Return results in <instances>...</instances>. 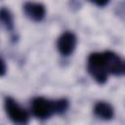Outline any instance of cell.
Returning <instances> with one entry per match:
<instances>
[{
	"label": "cell",
	"instance_id": "6da1fadb",
	"mask_svg": "<svg viewBox=\"0 0 125 125\" xmlns=\"http://www.w3.org/2000/svg\"><path fill=\"white\" fill-rule=\"evenodd\" d=\"M87 69L91 76L100 84L105 83L107 79V66L104 53H93L88 58Z\"/></svg>",
	"mask_w": 125,
	"mask_h": 125
},
{
	"label": "cell",
	"instance_id": "7a4b0ae2",
	"mask_svg": "<svg viewBox=\"0 0 125 125\" xmlns=\"http://www.w3.org/2000/svg\"><path fill=\"white\" fill-rule=\"evenodd\" d=\"M5 108L9 118L16 124L25 125L28 121V113L14 99L7 97L5 99Z\"/></svg>",
	"mask_w": 125,
	"mask_h": 125
},
{
	"label": "cell",
	"instance_id": "3957f363",
	"mask_svg": "<svg viewBox=\"0 0 125 125\" xmlns=\"http://www.w3.org/2000/svg\"><path fill=\"white\" fill-rule=\"evenodd\" d=\"M32 113L40 119H46L55 112V101L47 100L43 97H37L31 103Z\"/></svg>",
	"mask_w": 125,
	"mask_h": 125
},
{
	"label": "cell",
	"instance_id": "277c9868",
	"mask_svg": "<svg viewBox=\"0 0 125 125\" xmlns=\"http://www.w3.org/2000/svg\"><path fill=\"white\" fill-rule=\"evenodd\" d=\"M75 46H76V37L70 31H66L62 33L58 39V43H57L58 50L63 56L70 55L75 49Z\"/></svg>",
	"mask_w": 125,
	"mask_h": 125
},
{
	"label": "cell",
	"instance_id": "5b68a950",
	"mask_svg": "<svg viewBox=\"0 0 125 125\" xmlns=\"http://www.w3.org/2000/svg\"><path fill=\"white\" fill-rule=\"evenodd\" d=\"M23 11L27 18L35 21H40L45 16V7L41 3L26 2L23 5Z\"/></svg>",
	"mask_w": 125,
	"mask_h": 125
},
{
	"label": "cell",
	"instance_id": "8992f818",
	"mask_svg": "<svg viewBox=\"0 0 125 125\" xmlns=\"http://www.w3.org/2000/svg\"><path fill=\"white\" fill-rule=\"evenodd\" d=\"M104 56L108 73H111L113 75H119L123 70V65L120 58L111 51L104 52Z\"/></svg>",
	"mask_w": 125,
	"mask_h": 125
},
{
	"label": "cell",
	"instance_id": "52a82bcc",
	"mask_svg": "<svg viewBox=\"0 0 125 125\" xmlns=\"http://www.w3.org/2000/svg\"><path fill=\"white\" fill-rule=\"evenodd\" d=\"M95 114L104 120H109L113 116V108L112 106L105 102H99L94 106Z\"/></svg>",
	"mask_w": 125,
	"mask_h": 125
},
{
	"label": "cell",
	"instance_id": "ba28073f",
	"mask_svg": "<svg viewBox=\"0 0 125 125\" xmlns=\"http://www.w3.org/2000/svg\"><path fill=\"white\" fill-rule=\"evenodd\" d=\"M0 19H1L2 23L8 30H13V28H14L13 18H12L11 13L9 12V10H7L6 8L3 7L0 12Z\"/></svg>",
	"mask_w": 125,
	"mask_h": 125
},
{
	"label": "cell",
	"instance_id": "9c48e42d",
	"mask_svg": "<svg viewBox=\"0 0 125 125\" xmlns=\"http://www.w3.org/2000/svg\"><path fill=\"white\" fill-rule=\"evenodd\" d=\"M68 106V102L65 99H60L55 101V112L56 113H62L66 110Z\"/></svg>",
	"mask_w": 125,
	"mask_h": 125
},
{
	"label": "cell",
	"instance_id": "30bf717a",
	"mask_svg": "<svg viewBox=\"0 0 125 125\" xmlns=\"http://www.w3.org/2000/svg\"><path fill=\"white\" fill-rule=\"evenodd\" d=\"M2 70H1V75L3 76L4 74H5V71H6V66H5V62L2 60Z\"/></svg>",
	"mask_w": 125,
	"mask_h": 125
},
{
	"label": "cell",
	"instance_id": "8fae6325",
	"mask_svg": "<svg viewBox=\"0 0 125 125\" xmlns=\"http://www.w3.org/2000/svg\"><path fill=\"white\" fill-rule=\"evenodd\" d=\"M96 5H99V6H101V7H103V6H104V5H106L107 4V1H104V2H94Z\"/></svg>",
	"mask_w": 125,
	"mask_h": 125
},
{
	"label": "cell",
	"instance_id": "7c38bea8",
	"mask_svg": "<svg viewBox=\"0 0 125 125\" xmlns=\"http://www.w3.org/2000/svg\"><path fill=\"white\" fill-rule=\"evenodd\" d=\"M123 70H124V72H125V64H124V66H123Z\"/></svg>",
	"mask_w": 125,
	"mask_h": 125
}]
</instances>
